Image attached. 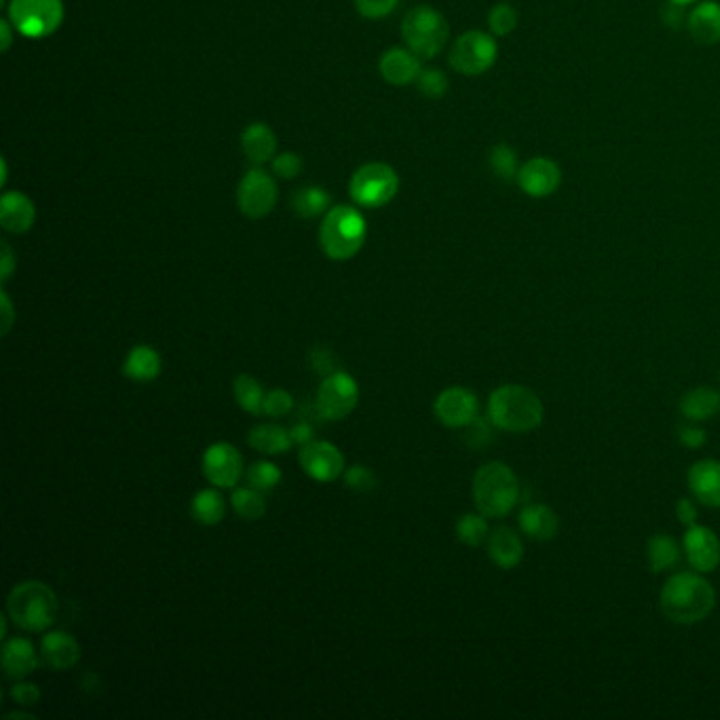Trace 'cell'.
<instances>
[{"label":"cell","instance_id":"7402d4cb","mask_svg":"<svg viewBox=\"0 0 720 720\" xmlns=\"http://www.w3.org/2000/svg\"><path fill=\"white\" fill-rule=\"evenodd\" d=\"M687 30L697 45H718L720 43V3L716 0H699L689 11Z\"/></svg>","mask_w":720,"mask_h":720},{"label":"cell","instance_id":"1f68e13d","mask_svg":"<svg viewBox=\"0 0 720 720\" xmlns=\"http://www.w3.org/2000/svg\"><path fill=\"white\" fill-rule=\"evenodd\" d=\"M231 507L241 520L256 522L267 514V499H264V492L252 486H237L233 488Z\"/></svg>","mask_w":720,"mask_h":720},{"label":"cell","instance_id":"7c38bea8","mask_svg":"<svg viewBox=\"0 0 720 720\" xmlns=\"http://www.w3.org/2000/svg\"><path fill=\"white\" fill-rule=\"evenodd\" d=\"M433 414L448 429H465L480 416V400L467 387H448L435 397Z\"/></svg>","mask_w":720,"mask_h":720},{"label":"cell","instance_id":"11a10c76","mask_svg":"<svg viewBox=\"0 0 720 720\" xmlns=\"http://www.w3.org/2000/svg\"><path fill=\"white\" fill-rule=\"evenodd\" d=\"M670 3H676V5H685V7H689V5H693V3H699V0H670Z\"/></svg>","mask_w":720,"mask_h":720},{"label":"cell","instance_id":"603a6c76","mask_svg":"<svg viewBox=\"0 0 720 720\" xmlns=\"http://www.w3.org/2000/svg\"><path fill=\"white\" fill-rule=\"evenodd\" d=\"M36 222V207L30 197L17 191H9L0 199V226L7 233L24 235Z\"/></svg>","mask_w":720,"mask_h":720},{"label":"cell","instance_id":"8d00e7d4","mask_svg":"<svg viewBox=\"0 0 720 720\" xmlns=\"http://www.w3.org/2000/svg\"><path fill=\"white\" fill-rule=\"evenodd\" d=\"M518 22H520V15L509 3H499L488 13L490 34L497 36V39H503V36H509L511 32H514L518 28Z\"/></svg>","mask_w":720,"mask_h":720},{"label":"cell","instance_id":"30bf717a","mask_svg":"<svg viewBox=\"0 0 720 720\" xmlns=\"http://www.w3.org/2000/svg\"><path fill=\"white\" fill-rule=\"evenodd\" d=\"M359 404V385L349 372L336 370L324 376L317 395L315 408L324 421H343Z\"/></svg>","mask_w":720,"mask_h":720},{"label":"cell","instance_id":"44dd1931","mask_svg":"<svg viewBox=\"0 0 720 720\" xmlns=\"http://www.w3.org/2000/svg\"><path fill=\"white\" fill-rule=\"evenodd\" d=\"M41 657L49 668L64 672L81 661V644L68 632H47L41 640Z\"/></svg>","mask_w":720,"mask_h":720},{"label":"cell","instance_id":"d6986e66","mask_svg":"<svg viewBox=\"0 0 720 720\" xmlns=\"http://www.w3.org/2000/svg\"><path fill=\"white\" fill-rule=\"evenodd\" d=\"M378 70H381V77L389 85L406 87L410 83H416L423 66L419 55L408 47H393L383 53L381 62H378Z\"/></svg>","mask_w":720,"mask_h":720},{"label":"cell","instance_id":"8992f818","mask_svg":"<svg viewBox=\"0 0 720 720\" xmlns=\"http://www.w3.org/2000/svg\"><path fill=\"white\" fill-rule=\"evenodd\" d=\"M402 39L421 60H433L448 45L450 26L438 9L419 5L406 13L402 22Z\"/></svg>","mask_w":720,"mask_h":720},{"label":"cell","instance_id":"83f0119b","mask_svg":"<svg viewBox=\"0 0 720 720\" xmlns=\"http://www.w3.org/2000/svg\"><path fill=\"white\" fill-rule=\"evenodd\" d=\"M680 558H682V545L674 537L666 533H657L647 541V564L651 573L659 575L674 571Z\"/></svg>","mask_w":720,"mask_h":720},{"label":"cell","instance_id":"ab89813d","mask_svg":"<svg viewBox=\"0 0 720 720\" xmlns=\"http://www.w3.org/2000/svg\"><path fill=\"white\" fill-rule=\"evenodd\" d=\"M345 484L349 490L355 492H372L378 486L376 473L372 469H368L366 465H353L349 469H345Z\"/></svg>","mask_w":720,"mask_h":720},{"label":"cell","instance_id":"ac0fdd59","mask_svg":"<svg viewBox=\"0 0 720 720\" xmlns=\"http://www.w3.org/2000/svg\"><path fill=\"white\" fill-rule=\"evenodd\" d=\"M520 533L533 541H552L560 533V516L545 503H528L518 511Z\"/></svg>","mask_w":720,"mask_h":720},{"label":"cell","instance_id":"4fadbf2b","mask_svg":"<svg viewBox=\"0 0 720 720\" xmlns=\"http://www.w3.org/2000/svg\"><path fill=\"white\" fill-rule=\"evenodd\" d=\"M300 469L315 482L330 484L345 473V457L332 442L313 440L298 450Z\"/></svg>","mask_w":720,"mask_h":720},{"label":"cell","instance_id":"f1b7e54d","mask_svg":"<svg viewBox=\"0 0 720 720\" xmlns=\"http://www.w3.org/2000/svg\"><path fill=\"white\" fill-rule=\"evenodd\" d=\"M248 444L258 450L260 454H269V457H277V454H283L286 450H290L292 438L290 431L283 429L281 425H273V423H264L254 427L248 433Z\"/></svg>","mask_w":720,"mask_h":720},{"label":"cell","instance_id":"9c48e42d","mask_svg":"<svg viewBox=\"0 0 720 720\" xmlns=\"http://www.w3.org/2000/svg\"><path fill=\"white\" fill-rule=\"evenodd\" d=\"M497 58V36L482 30H467L454 41L448 53V64L463 77H480V74L495 66Z\"/></svg>","mask_w":720,"mask_h":720},{"label":"cell","instance_id":"ee69618b","mask_svg":"<svg viewBox=\"0 0 720 720\" xmlns=\"http://www.w3.org/2000/svg\"><path fill=\"white\" fill-rule=\"evenodd\" d=\"M397 3L400 0H355V7L366 20H383V17L395 11Z\"/></svg>","mask_w":720,"mask_h":720},{"label":"cell","instance_id":"4dcf8cb0","mask_svg":"<svg viewBox=\"0 0 720 720\" xmlns=\"http://www.w3.org/2000/svg\"><path fill=\"white\" fill-rule=\"evenodd\" d=\"M332 205V195L321 186H302L292 197V207L300 218H319L328 214Z\"/></svg>","mask_w":720,"mask_h":720},{"label":"cell","instance_id":"e575fe53","mask_svg":"<svg viewBox=\"0 0 720 720\" xmlns=\"http://www.w3.org/2000/svg\"><path fill=\"white\" fill-rule=\"evenodd\" d=\"M454 530H457V539L467 547L484 545L488 541V535H490L488 518L484 514H480L478 509L469 511V514H463L457 520V526H454Z\"/></svg>","mask_w":720,"mask_h":720},{"label":"cell","instance_id":"7dc6e473","mask_svg":"<svg viewBox=\"0 0 720 720\" xmlns=\"http://www.w3.org/2000/svg\"><path fill=\"white\" fill-rule=\"evenodd\" d=\"M687 7L685 5H676V3H670V0H666V5L661 7V20L663 24H666L668 28H674V30H680L687 26Z\"/></svg>","mask_w":720,"mask_h":720},{"label":"cell","instance_id":"cb8c5ba5","mask_svg":"<svg viewBox=\"0 0 720 720\" xmlns=\"http://www.w3.org/2000/svg\"><path fill=\"white\" fill-rule=\"evenodd\" d=\"M36 668H39V653L28 638L15 636L3 644V670L9 678H28Z\"/></svg>","mask_w":720,"mask_h":720},{"label":"cell","instance_id":"6da1fadb","mask_svg":"<svg viewBox=\"0 0 720 720\" xmlns=\"http://www.w3.org/2000/svg\"><path fill=\"white\" fill-rule=\"evenodd\" d=\"M661 613L676 625H695L708 619L716 606V590L704 573L676 571L659 592Z\"/></svg>","mask_w":720,"mask_h":720},{"label":"cell","instance_id":"4316f807","mask_svg":"<svg viewBox=\"0 0 720 720\" xmlns=\"http://www.w3.org/2000/svg\"><path fill=\"white\" fill-rule=\"evenodd\" d=\"M163 359L157 349L148 345H136L123 362V374L134 383H153L161 376Z\"/></svg>","mask_w":720,"mask_h":720},{"label":"cell","instance_id":"c3c4849f","mask_svg":"<svg viewBox=\"0 0 720 720\" xmlns=\"http://www.w3.org/2000/svg\"><path fill=\"white\" fill-rule=\"evenodd\" d=\"M699 503L693 499V497H680L678 503H676V518L678 522L689 528V526H695L699 524L697 518H699Z\"/></svg>","mask_w":720,"mask_h":720},{"label":"cell","instance_id":"9a60e30c","mask_svg":"<svg viewBox=\"0 0 720 720\" xmlns=\"http://www.w3.org/2000/svg\"><path fill=\"white\" fill-rule=\"evenodd\" d=\"M682 554L693 571L710 575L720 566V539L710 526H689L682 537Z\"/></svg>","mask_w":720,"mask_h":720},{"label":"cell","instance_id":"8fae6325","mask_svg":"<svg viewBox=\"0 0 720 720\" xmlns=\"http://www.w3.org/2000/svg\"><path fill=\"white\" fill-rule=\"evenodd\" d=\"M279 188L275 178L264 172L262 167L254 165L248 174H245L237 188V205L245 218L262 220L267 218L277 205Z\"/></svg>","mask_w":720,"mask_h":720},{"label":"cell","instance_id":"5b68a950","mask_svg":"<svg viewBox=\"0 0 720 720\" xmlns=\"http://www.w3.org/2000/svg\"><path fill=\"white\" fill-rule=\"evenodd\" d=\"M58 611V596L47 583L36 579L17 583L7 598V615L24 632H47Z\"/></svg>","mask_w":720,"mask_h":720},{"label":"cell","instance_id":"7bdbcfd3","mask_svg":"<svg viewBox=\"0 0 720 720\" xmlns=\"http://www.w3.org/2000/svg\"><path fill=\"white\" fill-rule=\"evenodd\" d=\"M676 438H678V444L685 446V448H691V450H697L701 446H706L708 442V431L701 427V423H693V421H687L685 425H680L676 429Z\"/></svg>","mask_w":720,"mask_h":720},{"label":"cell","instance_id":"9f6ffc18","mask_svg":"<svg viewBox=\"0 0 720 720\" xmlns=\"http://www.w3.org/2000/svg\"><path fill=\"white\" fill-rule=\"evenodd\" d=\"M718 378H720V372H718Z\"/></svg>","mask_w":720,"mask_h":720},{"label":"cell","instance_id":"b9f144b4","mask_svg":"<svg viewBox=\"0 0 720 720\" xmlns=\"http://www.w3.org/2000/svg\"><path fill=\"white\" fill-rule=\"evenodd\" d=\"M9 695H11V699L15 701V704L22 706V708H32V706H36V704H39V701H41V697H43L39 685H34V682H28L26 678L17 680L15 685L11 687Z\"/></svg>","mask_w":720,"mask_h":720},{"label":"cell","instance_id":"d4e9b609","mask_svg":"<svg viewBox=\"0 0 720 720\" xmlns=\"http://www.w3.org/2000/svg\"><path fill=\"white\" fill-rule=\"evenodd\" d=\"M241 150L252 165L262 167L264 163H271L277 155L275 131L267 123L248 125L241 134Z\"/></svg>","mask_w":720,"mask_h":720},{"label":"cell","instance_id":"681fc988","mask_svg":"<svg viewBox=\"0 0 720 720\" xmlns=\"http://www.w3.org/2000/svg\"><path fill=\"white\" fill-rule=\"evenodd\" d=\"M290 438H292V444L298 446V448H300V446H307L309 442L315 440V429H313L311 423L300 421V423H296V425L290 429Z\"/></svg>","mask_w":720,"mask_h":720},{"label":"cell","instance_id":"d590c367","mask_svg":"<svg viewBox=\"0 0 720 720\" xmlns=\"http://www.w3.org/2000/svg\"><path fill=\"white\" fill-rule=\"evenodd\" d=\"M281 478H283L281 469L271 461H256L254 465L248 467V471H245V480L260 492L275 490L281 484Z\"/></svg>","mask_w":720,"mask_h":720},{"label":"cell","instance_id":"277c9868","mask_svg":"<svg viewBox=\"0 0 720 720\" xmlns=\"http://www.w3.org/2000/svg\"><path fill=\"white\" fill-rule=\"evenodd\" d=\"M368 237L366 218L357 207L334 205L319 226V245L330 260L345 262L359 254Z\"/></svg>","mask_w":720,"mask_h":720},{"label":"cell","instance_id":"f35d334b","mask_svg":"<svg viewBox=\"0 0 720 720\" xmlns=\"http://www.w3.org/2000/svg\"><path fill=\"white\" fill-rule=\"evenodd\" d=\"M294 410V397L290 391L286 389H273L267 395H264V404H262V414L267 416H286L288 412Z\"/></svg>","mask_w":720,"mask_h":720},{"label":"cell","instance_id":"f6af8a7d","mask_svg":"<svg viewBox=\"0 0 720 720\" xmlns=\"http://www.w3.org/2000/svg\"><path fill=\"white\" fill-rule=\"evenodd\" d=\"M467 429V433H465V442H467V446H471V448H484L488 442H490V438H492V429H495V425H492L490 421H488V416H486V419H482V416H478V419L476 421H473L469 427H465Z\"/></svg>","mask_w":720,"mask_h":720},{"label":"cell","instance_id":"ffe728a7","mask_svg":"<svg viewBox=\"0 0 720 720\" xmlns=\"http://www.w3.org/2000/svg\"><path fill=\"white\" fill-rule=\"evenodd\" d=\"M486 549L490 562L497 568H503V571H511V568L520 566L526 552L520 533L511 526H499L495 530H490Z\"/></svg>","mask_w":720,"mask_h":720},{"label":"cell","instance_id":"ba28073f","mask_svg":"<svg viewBox=\"0 0 720 720\" xmlns=\"http://www.w3.org/2000/svg\"><path fill=\"white\" fill-rule=\"evenodd\" d=\"M400 191V178L387 163H366L349 180V195L355 205L378 210L393 201Z\"/></svg>","mask_w":720,"mask_h":720},{"label":"cell","instance_id":"7a4b0ae2","mask_svg":"<svg viewBox=\"0 0 720 720\" xmlns=\"http://www.w3.org/2000/svg\"><path fill=\"white\" fill-rule=\"evenodd\" d=\"M488 421L505 433H530L543 425L545 406L537 391L518 383L492 389L486 404Z\"/></svg>","mask_w":720,"mask_h":720},{"label":"cell","instance_id":"816d5d0a","mask_svg":"<svg viewBox=\"0 0 720 720\" xmlns=\"http://www.w3.org/2000/svg\"><path fill=\"white\" fill-rule=\"evenodd\" d=\"M13 271H15V256H13L11 245L7 241H3V260H0V279H3V283L9 281Z\"/></svg>","mask_w":720,"mask_h":720},{"label":"cell","instance_id":"e0dca14e","mask_svg":"<svg viewBox=\"0 0 720 720\" xmlns=\"http://www.w3.org/2000/svg\"><path fill=\"white\" fill-rule=\"evenodd\" d=\"M687 484L691 497L708 509H720V461L701 459L687 471Z\"/></svg>","mask_w":720,"mask_h":720},{"label":"cell","instance_id":"db71d44e","mask_svg":"<svg viewBox=\"0 0 720 720\" xmlns=\"http://www.w3.org/2000/svg\"><path fill=\"white\" fill-rule=\"evenodd\" d=\"M7 718H30V720H32L34 716H32V714H28V712H20V710H15V712H9V714H7Z\"/></svg>","mask_w":720,"mask_h":720},{"label":"cell","instance_id":"5bb4252c","mask_svg":"<svg viewBox=\"0 0 720 720\" xmlns=\"http://www.w3.org/2000/svg\"><path fill=\"white\" fill-rule=\"evenodd\" d=\"M201 469L212 486L235 488L243 476V457L233 444L214 442L203 452Z\"/></svg>","mask_w":720,"mask_h":720},{"label":"cell","instance_id":"60d3db41","mask_svg":"<svg viewBox=\"0 0 720 720\" xmlns=\"http://www.w3.org/2000/svg\"><path fill=\"white\" fill-rule=\"evenodd\" d=\"M271 167H273V174L281 180H294L300 176V169H302V159L292 153V150H286V153L281 155H275V159L271 161Z\"/></svg>","mask_w":720,"mask_h":720},{"label":"cell","instance_id":"484cf974","mask_svg":"<svg viewBox=\"0 0 720 720\" xmlns=\"http://www.w3.org/2000/svg\"><path fill=\"white\" fill-rule=\"evenodd\" d=\"M678 410L682 416H685V421H693V423L712 421L714 416L720 414V391L708 385L693 387L680 397Z\"/></svg>","mask_w":720,"mask_h":720},{"label":"cell","instance_id":"f907efd6","mask_svg":"<svg viewBox=\"0 0 720 720\" xmlns=\"http://www.w3.org/2000/svg\"><path fill=\"white\" fill-rule=\"evenodd\" d=\"M0 305H3V336H7L15 324V311H13V302L7 294V290L0 292Z\"/></svg>","mask_w":720,"mask_h":720},{"label":"cell","instance_id":"52a82bcc","mask_svg":"<svg viewBox=\"0 0 720 720\" xmlns=\"http://www.w3.org/2000/svg\"><path fill=\"white\" fill-rule=\"evenodd\" d=\"M64 0H11L9 20L26 39H47L64 22Z\"/></svg>","mask_w":720,"mask_h":720},{"label":"cell","instance_id":"f5cc1de1","mask_svg":"<svg viewBox=\"0 0 720 720\" xmlns=\"http://www.w3.org/2000/svg\"><path fill=\"white\" fill-rule=\"evenodd\" d=\"M13 24H11V20H9V17H7V20H3V22H0V49H3L5 53L11 49V45H13Z\"/></svg>","mask_w":720,"mask_h":720},{"label":"cell","instance_id":"74e56055","mask_svg":"<svg viewBox=\"0 0 720 720\" xmlns=\"http://www.w3.org/2000/svg\"><path fill=\"white\" fill-rule=\"evenodd\" d=\"M416 87H419L425 98L440 100L448 93L450 81L446 77V72H442L440 68H423L419 79H416Z\"/></svg>","mask_w":720,"mask_h":720},{"label":"cell","instance_id":"836d02e7","mask_svg":"<svg viewBox=\"0 0 720 720\" xmlns=\"http://www.w3.org/2000/svg\"><path fill=\"white\" fill-rule=\"evenodd\" d=\"M233 395L235 402L239 404L241 410H245L248 414H262V404H264V389L258 383V378L250 376V374H239L233 381Z\"/></svg>","mask_w":720,"mask_h":720},{"label":"cell","instance_id":"2e32d148","mask_svg":"<svg viewBox=\"0 0 720 720\" xmlns=\"http://www.w3.org/2000/svg\"><path fill=\"white\" fill-rule=\"evenodd\" d=\"M516 184L530 199L552 197L562 184V169L549 157H533L522 163Z\"/></svg>","mask_w":720,"mask_h":720},{"label":"cell","instance_id":"d6a6232c","mask_svg":"<svg viewBox=\"0 0 720 720\" xmlns=\"http://www.w3.org/2000/svg\"><path fill=\"white\" fill-rule=\"evenodd\" d=\"M488 167H490V172L495 174V178H499L503 182H516L522 163L518 159L516 148H511L505 142H499L490 148Z\"/></svg>","mask_w":720,"mask_h":720},{"label":"cell","instance_id":"3957f363","mask_svg":"<svg viewBox=\"0 0 720 720\" xmlns=\"http://www.w3.org/2000/svg\"><path fill=\"white\" fill-rule=\"evenodd\" d=\"M473 505L488 520L509 516L520 503V478L505 461L484 463L471 480Z\"/></svg>","mask_w":720,"mask_h":720},{"label":"cell","instance_id":"f546056e","mask_svg":"<svg viewBox=\"0 0 720 720\" xmlns=\"http://www.w3.org/2000/svg\"><path fill=\"white\" fill-rule=\"evenodd\" d=\"M191 516L201 526H216L226 516V501L220 488H203L191 501Z\"/></svg>","mask_w":720,"mask_h":720},{"label":"cell","instance_id":"bcb514c9","mask_svg":"<svg viewBox=\"0 0 720 720\" xmlns=\"http://www.w3.org/2000/svg\"><path fill=\"white\" fill-rule=\"evenodd\" d=\"M309 359H311L313 370L321 376H330L332 372H336V355L328 347H315L311 351Z\"/></svg>","mask_w":720,"mask_h":720}]
</instances>
